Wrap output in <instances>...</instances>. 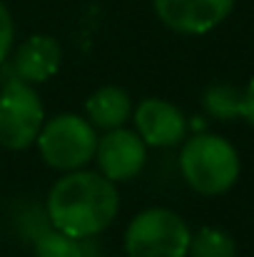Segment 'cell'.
Listing matches in <instances>:
<instances>
[{"mask_svg": "<svg viewBox=\"0 0 254 257\" xmlns=\"http://www.w3.org/2000/svg\"><path fill=\"white\" fill-rule=\"evenodd\" d=\"M45 125V107L33 85L8 80L0 90V145L28 150Z\"/></svg>", "mask_w": 254, "mask_h": 257, "instance_id": "obj_5", "label": "cell"}, {"mask_svg": "<svg viewBox=\"0 0 254 257\" xmlns=\"http://www.w3.org/2000/svg\"><path fill=\"white\" fill-rule=\"evenodd\" d=\"M120 210V195L115 182L90 170L65 172L48 192L45 215L48 222L78 240H92L105 232Z\"/></svg>", "mask_w": 254, "mask_h": 257, "instance_id": "obj_1", "label": "cell"}, {"mask_svg": "<svg viewBox=\"0 0 254 257\" xmlns=\"http://www.w3.org/2000/svg\"><path fill=\"white\" fill-rule=\"evenodd\" d=\"M132 120L137 127L135 133L142 138L147 148H174L187 140L189 122L184 112L167 100L145 97L132 110Z\"/></svg>", "mask_w": 254, "mask_h": 257, "instance_id": "obj_8", "label": "cell"}, {"mask_svg": "<svg viewBox=\"0 0 254 257\" xmlns=\"http://www.w3.org/2000/svg\"><path fill=\"white\" fill-rule=\"evenodd\" d=\"M132 97L125 87L117 85H105L97 87L87 102H85V112H87V120L95 130H115V127H122L130 117H132Z\"/></svg>", "mask_w": 254, "mask_h": 257, "instance_id": "obj_10", "label": "cell"}, {"mask_svg": "<svg viewBox=\"0 0 254 257\" xmlns=\"http://www.w3.org/2000/svg\"><path fill=\"white\" fill-rule=\"evenodd\" d=\"M242 117L254 127V78L242 90Z\"/></svg>", "mask_w": 254, "mask_h": 257, "instance_id": "obj_15", "label": "cell"}, {"mask_svg": "<svg viewBox=\"0 0 254 257\" xmlns=\"http://www.w3.org/2000/svg\"><path fill=\"white\" fill-rule=\"evenodd\" d=\"M192 230L167 207H147L125 230L127 257H187Z\"/></svg>", "mask_w": 254, "mask_h": 257, "instance_id": "obj_3", "label": "cell"}, {"mask_svg": "<svg viewBox=\"0 0 254 257\" xmlns=\"http://www.w3.org/2000/svg\"><path fill=\"white\" fill-rule=\"evenodd\" d=\"M97 172L110 182H127L137 177L147 163V145L135 130L115 127L97 138Z\"/></svg>", "mask_w": 254, "mask_h": 257, "instance_id": "obj_6", "label": "cell"}, {"mask_svg": "<svg viewBox=\"0 0 254 257\" xmlns=\"http://www.w3.org/2000/svg\"><path fill=\"white\" fill-rule=\"evenodd\" d=\"M33 247H35V257H87L85 240L70 237V235L55 230L50 222H45L35 232Z\"/></svg>", "mask_w": 254, "mask_h": 257, "instance_id": "obj_11", "label": "cell"}, {"mask_svg": "<svg viewBox=\"0 0 254 257\" xmlns=\"http://www.w3.org/2000/svg\"><path fill=\"white\" fill-rule=\"evenodd\" d=\"M60 63H63L60 43L53 35H33L18 45L10 68L15 80L28 85H40L60 70Z\"/></svg>", "mask_w": 254, "mask_h": 257, "instance_id": "obj_9", "label": "cell"}, {"mask_svg": "<svg viewBox=\"0 0 254 257\" xmlns=\"http://www.w3.org/2000/svg\"><path fill=\"white\" fill-rule=\"evenodd\" d=\"M157 18L179 35H204L222 25L234 0H152Z\"/></svg>", "mask_w": 254, "mask_h": 257, "instance_id": "obj_7", "label": "cell"}, {"mask_svg": "<svg viewBox=\"0 0 254 257\" xmlns=\"http://www.w3.org/2000/svg\"><path fill=\"white\" fill-rule=\"evenodd\" d=\"M187 257H237V242L219 227H199L189 237Z\"/></svg>", "mask_w": 254, "mask_h": 257, "instance_id": "obj_12", "label": "cell"}, {"mask_svg": "<svg viewBox=\"0 0 254 257\" xmlns=\"http://www.w3.org/2000/svg\"><path fill=\"white\" fill-rule=\"evenodd\" d=\"M202 107L217 120H237L242 117V90L224 83L209 85L202 95Z\"/></svg>", "mask_w": 254, "mask_h": 257, "instance_id": "obj_13", "label": "cell"}, {"mask_svg": "<svg viewBox=\"0 0 254 257\" xmlns=\"http://www.w3.org/2000/svg\"><path fill=\"white\" fill-rule=\"evenodd\" d=\"M13 43H15V23L8 5L0 0V63H5L8 55L13 53Z\"/></svg>", "mask_w": 254, "mask_h": 257, "instance_id": "obj_14", "label": "cell"}, {"mask_svg": "<svg viewBox=\"0 0 254 257\" xmlns=\"http://www.w3.org/2000/svg\"><path fill=\"white\" fill-rule=\"evenodd\" d=\"M242 170L234 145L212 133H197L184 140L179 153V172L184 182L207 197L224 195L234 187Z\"/></svg>", "mask_w": 254, "mask_h": 257, "instance_id": "obj_2", "label": "cell"}, {"mask_svg": "<svg viewBox=\"0 0 254 257\" xmlns=\"http://www.w3.org/2000/svg\"><path fill=\"white\" fill-rule=\"evenodd\" d=\"M40 158L60 172L83 170L87 163L95 160L97 150V130L87 117L75 112H63L48 120L38 135Z\"/></svg>", "mask_w": 254, "mask_h": 257, "instance_id": "obj_4", "label": "cell"}]
</instances>
